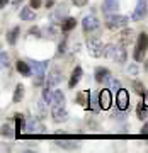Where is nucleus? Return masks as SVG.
I'll return each mask as SVG.
<instances>
[{"label": "nucleus", "instance_id": "f257e3e1", "mask_svg": "<svg viewBox=\"0 0 148 153\" xmlns=\"http://www.w3.org/2000/svg\"><path fill=\"white\" fill-rule=\"evenodd\" d=\"M104 56L111 61H116V63H126L128 51L123 44H107Z\"/></svg>", "mask_w": 148, "mask_h": 153}, {"label": "nucleus", "instance_id": "f03ea898", "mask_svg": "<svg viewBox=\"0 0 148 153\" xmlns=\"http://www.w3.org/2000/svg\"><path fill=\"white\" fill-rule=\"evenodd\" d=\"M29 65L33 68V75H34V85H41L44 82V73H46V68H48V61H36L31 60Z\"/></svg>", "mask_w": 148, "mask_h": 153}, {"label": "nucleus", "instance_id": "7ed1b4c3", "mask_svg": "<svg viewBox=\"0 0 148 153\" xmlns=\"http://www.w3.org/2000/svg\"><path fill=\"white\" fill-rule=\"evenodd\" d=\"M147 48H148V34L140 33V36L136 39V46H135V53H133L135 61L140 63V61L145 60V51H147Z\"/></svg>", "mask_w": 148, "mask_h": 153}, {"label": "nucleus", "instance_id": "20e7f679", "mask_svg": "<svg viewBox=\"0 0 148 153\" xmlns=\"http://www.w3.org/2000/svg\"><path fill=\"white\" fill-rule=\"evenodd\" d=\"M128 22H129V19H128L126 16L109 14L106 24H107V27H109V29H123V27H126V26H128Z\"/></svg>", "mask_w": 148, "mask_h": 153}, {"label": "nucleus", "instance_id": "39448f33", "mask_svg": "<svg viewBox=\"0 0 148 153\" xmlns=\"http://www.w3.org/2000/svg\"><path fill=\"white\" fill-rule=\"evenodd\" d=\"M87 49H89V53L94 56V58H99V56H104L106 53V46L102 43H100V39H89L87 41Z\"/></svg>", "mask_w": 148, "mask_h": 153}, {"label": "nucleus", "instance_id": "423d86ee", "mask_svg": "<svg viewBox=\"0 0 148 153\" xmlns=\"http://www.w3.org/2000/svg\"><path fill=\"white\" fill-rule=\"evenodd\" d=\"M116 105L119 111H128L129 107V94L126 88H121L119 92H116Z\"/></svg>", "mask_w": 148, "mask_h": 153}, {"label": "nucleus", "instance_id": "0eeeda50", "mask_svg": "<svg viewBox=\"0 0 148 153\" xmlns=\"http://www.w3.org/2000/svg\"><path fill=\"white\" fill-rule=\"evenodd\" d=\"M99 19L92 14H89L82 19V27H83V33H92V31H97L99 29Z\"/></svg>", "mask_w": 148, "mask_h": 153}, {"label": "nucleus", "instance_id": "6e6552de", "mask_svg": "<svg viewBox=\"0 0 148 153\" xmlns=\"http://www.w3.org/2000/svg\"><path fill=\"white\" fill-rule=\"evenodd\" d=\"M61 80H63V75H61V71L56 68V66H53L51 68V71L48 73V78H46V87H56V85H60L61 83Z\"/></svg>", "mask_w": 148, "mask_h": 153}, {"label": "nucleus", "instance_id": "1a4fd4ad", "mask_svg": "<svg viewBox=\"0 0 148 153\" xmlns=\"http://www.w3.org/2000/svg\"><path fill=\"white\" fill-rule=\"evenodd\" d=\"M99 100H100V109L109 111L111 104H112V90L111 88H102L99 92Z\"/></svg>", "mask_w": 148, "mask_h": 153}, {"label": "nucleus", "instance_id": "9d476101", "mask_svg": "<svg viewBox=\"0 0 148 153\" xmlns=\"http://www.w3.org/2000/svg\"><path fill=\"white\" fill-rule=\"evenodd\" d=\"M147 9H148L147 0H138L136 7H135V10H133L131 21H143V19L147 17Z\"/></svg>", "mask_w": 148, "mask_h": 153}, {"label": "nucleus", "instance_id": "9b49d317", "mask_svg": "<svg viewBox=\"0 0 148 153\" xmlns=\"http://www.w3.org/2000/svg\"><path fill=\"white\" fill-rule=\"evenodd\" d=\"M95 82L99 83H104V85H109V82L112 80V75H111V71L104 66H97L95 68Z\"/></svg>", "mask_w": 148, "mask_h": 153}, {"label": "nucleus", "instance_id": "f8f14e48", "mask_svg": "<svg viewBox=\"0 0 148 153\" xmlns=\"http://www.w3.org/2000/svg\"><path fill=\"white\" fill-rule=\"evenodd\" d=\"M66 17H68V5H66V4H60V5L55 9V12L49 16V19L55 24V22H58V21H65Z\"/></svg>", "mask_w": 148, "mask_h": 153}, {"label": "nucleus", "instance_id": "ddd939ff", "mask_svg": "<svg viewBox=\"0 0 148 153\" xmlns=\"http://www.w3.org/2000/svg\"><path fill=\"white\" fill-rule=\"evenodd\" d=\"M24 128H26L24 131H26V133H31V134L43 131V129H39V128H43V126H41V121H39L38 117H34V116H31V117H28V119H26V123H24Z\"/></svg>", "mask_w": 148, "mask_h": 153}, {"label": "nucleus", "instance_id": "4468645a", "mask_svg": "<svg viewBox=\"0 0 148 153\" xmlns=\"http://www.w3.org/2000/svg\"><path fill=\"white\" fill-rule=\"evenodd\" d=\"M68 112H66L65 107H53L51 109V119L55 121V123H65V121H68Z\"/></svg>", "mask_w": 148, "mask_h": 153}, {"label": "nucleus", "instance_id": "2eb2a0df", "mask_svg": "<svg viewBox=\"0 0 148 153\" xmlns=\"http://www.w3.org/2000/svg\"><path fill=\"white\" fill-rule=\"evenodd\" d=\"M51 107H65V94L61 92L60 88L53 92V97H51Z\"/></svg>", "mask_w": 148, "mask_h": 153}, {"label": "nucleus", "instance_id": "dca6fc26", "mask_svg": "<svg viewBox=\"0 0 148 153\" xmlns=\"http://www.w3.org/2000/svg\"><path fill=\"white\" fill-rule=\"evenodd\" d=\"M16 68H17V71H19L22 76H31V75H33V68H31V65H29L28 61L17 60Z\"/></svg>", "mask_w": 148, "mask_h": 153}, {"label": "nucleus", "instance_id": "f3484780", "mask_svg": "<svg viewBox=\"0 0 148 153\" xmlns=\"http://www.w3.org/2000/svg\"><path fill=\"white\" fill-rule=\"evenodd\" d=\"M82 75H83L82 66H75V68H73V71H71V76H70V82H68V87H70V88L77 87V83L80 82Z\"/></svg>", "mask_w": 148, "mask_h": 153}, {"label": "nucleus", "instance_id": "a211bd4d", "mask_svg": "<svg viewBox=\"0 0 148 153\" xmlns=\"http://www.w3.org/2000/svg\"><path fill=\"white\" fill-rule=\"evenodd\" d=\"M119 9V0H104V5H102V10L109 16V14H116Z\"/></svg>", "mask_w": 148, "mask_h": 153}, {"label": "nucleus", "instance_id": "6ab92c4d", "mask_svg": "<svg viewBox=\"0 0 148 153\" xmlns=\"http://www.w3.org/2000/svg\"><path fill=\"white\" fill-rule=\"evenodd\" d=\"M19 17L22 21H34L36 19V14H34V9L31 5H24L19 12Z\"/></svg>", "mask_w": 148, "mask_h": 153}, {"label": "nucleus", "instance_id": "aec40b11", "mask_svg": "<svg viewBox=\"0 0 148 153\" xmlns=\"http://www.w3.org/2000/svg\"><path fill=\"white\" fill-rule=\"evenodd\" d=\"M75 26H77V19H73V17H66L65 21H61V33L68 34L71 29H75Z\"/></svg>", "mask_w": 148, "mask_h": 153}, {"label": "nucleus", "instance_id": "412c9836", "mask_svg": "<svg viewBox=\"0 0 148 153\" xmlns=\"http://www.w3.org/2000/svg\"><path fill=\"white\" fill-rule=\"evenodd\" d=\"M19 33H21V27L16 26V27H12L9 33H7V43L9 44H16L17 43V38H19Z\"/></svg>", "mask_w": 148, "mask_h": 153}, {"label": "nucleus", "instance_id": "4be33fe9", "mask_svg": "<svg viewBox=\"0 0 148 153\" xmlns=\"http://www.w3.org/2000/svg\"><path fill=\"white\" fill-rule=\"evenodd\" d=\"M77 100L85 109H90V92H80L77 95Z\"/></svg>", "mask_w": 148, "mask_h": 153}, {"label": "nucleus", "instance_id": "5701e85b", "mask_svg": "<svg viewBox=\"0 0 148 153\" xmlns=\"http://www.w3.org/2000/svg\"><path fill=\"white\" fill-rule=\"evenodd\" d=\"M22 99H24V85L22 83H17L16 90H14V97H12V102H21Z\"/></svg>", "mask_w": 148, "mask_h": 153}, {"label": "nucleus", "instance_id": "b1692460", "mask_svg": "<svg viewBox=\"0 0 148 153\" xmlns=\"http://www.w3.org/2000/svg\"><path fill=\"white\" fill-rule=\"evenodd\" d=\"M136 117H138V119H141V121H145V119L148 117L147 105L143 104V100H141V102H138V107H136Z\"/></svg>", "mask_w": 148, "mask_h": 153}, {"label": "nucleus", "instance_id": "393cba45", "mask_svg": "<svg viewBox=\"0 0 148 153\" xmlns=\"http://www.w3.org/2000/svg\"><path fill=\"white\" fill-rule=\"evenodd\" d=\"M17 133H16V129H12V126L10 124H2V136H5V138H14Z\"/></svg>", "mask_w": 148, "mask_h": 153}, {"label": "nucleus", "instance_id": "a878e982", "mask_svg": "<svg viewBox=\"0 0 148 153\" xmlns=\"http://www.w3.org/2000/svg\"><path fill=\"white\" fill-rule=\"evenodd\" d=\"M51 97H53L51 87H46V85H44V88H43V100L44 102H48V104H51Z\"/></svg>", "mask_w": 148, "mask_h": 153}, {"label": "nucleus", "instance_id": "bb28decb", "mask_svg": "<svg viewBox=\"0 0 148 153\" xmlns=\"http://www.w3.org/2000/svg\"><path fill=\"white\" fill-rule=\"evenodd\" d=\"M24 123H26V121H22V116L17 114V116H16V133H17V134H21V133H22Z\"/></svg>", "mask_w": 148, "mask_h": 153}, {"label": "nucleus", "instance_id": "cd10ccee", "mask_svg": "<svg viewBox=\"0 0 148 153\" xmlns=\"http://www.w3.org/2000/svg\"><path fill=\"white\" fill-rule=\"evenodd\" d=\"M107 87H109L112 92H119V90H121V83H119V80L112 78V80L109 82V85H107Z\"/></svg>", "mask_w": 148, "mask_h": 153}, {"label": "nucleus", "instance_id": "c85d7f7f", "mask_svg": "<svg viewBox=\"0 0 148 153\" xmlns=\"http://www.w3.org/2000/svg\"><path fill=\"white\" fill-rule=\"evenodd\" d=\"M58 145L63 148H66V150H78V145H75V143H70V141H58Z\"/></svg>", "mask_w": 148, "mask_h": 153}, {"label": "nucleus", "instance_id": "c756f323", "mask_svg": "<svg viewBox=\"0 0 148 153\" xmlns=\"http://www.w3.org/2000/svg\"><path fill=\"white\" fill-rule=\"evenodd\" d=\"M133 88H135V92L140 94V95H143V94L147 92V90H145V87H143V83H141V82H133Z\"/></svg>", "mask_w": 148, "mask_h": 153}, {"label": "nucleus", "instance_id": "7c9ffc66", "mask_svg": "<svg viewBox=\"0 0 148 153\" xmlns=\"http://www.w3.org/2000/svg\"><path fill=\"white\" fill-rule=\"evenodd\" d=\"M0 63H2V68L9 66V55H7L5 51H2V55H0Z\"/></svg>", "mask_w": 148, "mask_h": 153}, {"label": "nucleus", "instance_id": "2f4dec72", "mask_svg": "<svg viewBox=\"0 0 148 153\" xmlns=\"http://www.w3.org/2000/svg\"><path fill=\"white\" fill-rule=\"evenodd\" d=\"M44 33H46V36H48L49 39H53V38H55V26L51 24L49 27H46V29H44ZM44 33H43V34H44Z\"/></svg>", "mask_w": 148, "mask_h": 153}, {"label": "nucleus", "instance_id": "473e14b6", "mask_svg": "<svg viewBox=\"0 0 148 153\" xmlns=\"http://www.w3.org/2000/svg\"><path fill=\"white\" fill-rule=\"evenodd\" d=\"M65 51H66V38L63 39L60 44H58V55H63Z\"/></svg>", "mask_w": 148, "mask_h": 153}, {"label": "nucleus", "instance_id": "72a5a7b5", "mask_svg": "<svg viewBox=\"0 0 148 153\" xmlns=\"http://www.w3.org/2000/svg\"><path fill=\"white\" fill-rule=\"evenodd\" d=\"M29 5L33 7V9H39V7L43 5V0H31V2H29Z\"/></svg>", "mask_w": 148, "mask_h": 153}, {"label": "nucleus", "instance_id": "f704fd0d", "mask_svg": "<svg viewBox=\"0 0 148 153\" xmlns=\"http://www.w3.org/2000/svg\"><path fill=\"white\" fill-rule=\"evenodd\" d=\"M29 34H33V36H36V38H41L43 34L39 33V27H33V29H29Z\"/></svg>", "mask_w": 148, "mask_h": 153}, {"label": "nucleus", "instance_id": "c9c22d12", "mask_svg": "<svg viewBox=\"0 0 148 153\" xmlns=\"http://www.w3.org/2000/svg\"><path fill=\"white\" fill-rule=\"evenodd\" d=\"M128 71H129V75H136V73H138V66L136 65L128 66Z\"/></svg>", "mask_w": 148, "mask_h": 153}, {"label": "nucleus", "instance_id": "e433bc0d", "mask_svg": "<svg viewBox=\"0 0 148 153\" xmlns=\"http://www.w3.org/2000/svg\"><path fill=\"white\" fill-rule=\"evenodd\" d=\"M85 2H87V0H73V4H75L77 7H82V5H85Z\"/></svg>", "mask_w": 148, "mask_h": 153}, {"label": "nucleus", "instance_id": "4c0bfd02", "mask_svg": "<svg viewBox=\"0 0 148 153\" xmlns=\"http://www.w3.org/2000/svg\"><path fill=\"white\" fill-rule=\"evenodd\" d=\"M140 133H141V134H148V121L145 123V126L141 128V131H140Z\"/></svg>", "mask_w": 148, "mask_h": 153}, {"label": "nucleus", "instance_id": "58836bf2", "mask_svg": "<svg viewBox=\"0 0 148 153\" xmlns=\"http://www.w3.org/2000/svg\"><path fill=\"white\" fill-rule=\"evenodd\" d=\"M141 97H143V104H145V105L148 107V92H145V94L141 95Z\"/></svg>", "mask_w": 148, "mask_h": 153}, {"label": "nucleus", "instance_id": "ea45409f", "mask_svg": "<svg viewBox=\"0 0 148 153\" xmlns=\"http://www.w3.org/2000/svg\"><path fill=\"white\" fill-rule=\"evenodd\" d=\"M53 5H55V2H53V0H48V2H46V7H48V9H51Z\"/></svg>", "mask_w": 148, "mask_h": 153}, {"label": "nucleus", "instance_id": "a19ab883", "mask_svg": "<svg viewBox=\"0 0 148 153\" xmlns=\"http://www.w3.org/2000/svg\"><path fill=\"white\" fill-rule=\"evenodd\" d=\"M7 2H9V0H0V7H2V9H4V7L7 5Z\"/></svg>", "mask_w": 148, "mask_h": 153}]
</instances>
